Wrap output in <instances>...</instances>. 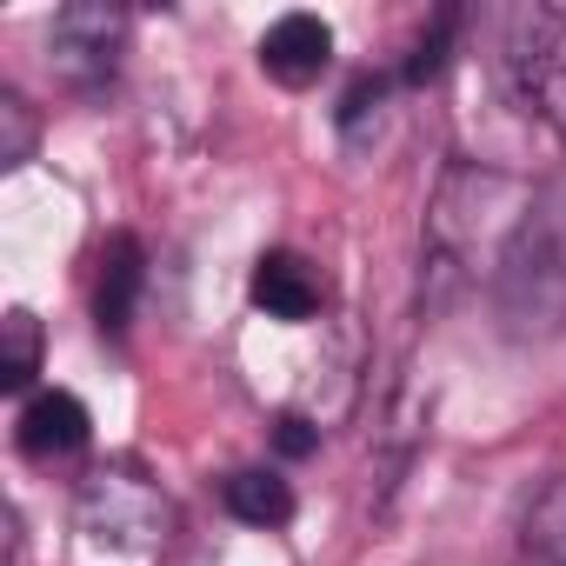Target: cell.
<instances>
[{"label":"cell","instance_id":"obj_12","mask_svg":"<svg viewBox=\"0 0 566 566\" xmlns=\"http://www.w3.org/2000/svg\"><path fill=\"white\" fill-rule=\"evenodd\" d=\"M34 140H41V114L8 87V94H0V167H28Z\"/></svg>","mask_w":566,"mask_h":566},{"label":"cell","instance_id":"obj_11","mask_svg":"<svg viewBox=\"0 0 566 566\" xmlns=\"http://www.w3.org/2000/svg\"><path fill=\"white\" fill-rule=\"evenodd\" d=\"M0 340H8V354H0V387H8V394L34 387V374H41V321L28 307H8Z\"/></svg>","mask_w":566,"mask_h":566},{"label":"cell","instance_id":"obj_10","mask_svg":"<svg viewBox=\"0 0 566 566\" xmlns=\"http://www.w3.org/2000/svg\"><path fill=\"white\" fill-rule=\"evenodd\" d=\"M520 559L533 566H566V480H553L533 513H526V533H520Z\"/></svg>","mask_w":566,"mask_h":566},{"label":"cell","instance_id":"obj_3","mask_svg":"<svg viewBox=\"0 0 566 566\" xmlns=\"http://www.w3.org/2000/svg\"><path fill=\"white\" fill-rule=\"evenodd\" d=\"M500 74L506 94L533 120H546L566 147V8H553V0L513 8L500 21Z\"/></svg>","mask_w":566,"mask_h":566},{"label":"cell","instance_id":"obj_15","mask_svg":"<svg viewBox=\"0 0 566 566\" xmlns=\"http://www.w3.org/2000/svg\"><path fill=\"white\" fill-rule=\"evenodd\" d=\"M520 566H533V559H520Z\"/></svg>","mask_w":566,"mask_h":566},{"label":"cell","instance_id":"obj_7","mask_svg":"<svg viewBox=\"0 0 566 566\" xmlns=\"http://www.w3.org/2000/svg\"><path fill=\"white\" fill-rule=\"evenodd\" d=\"M87 433H94V420H87L81 394H67V387L34 394V400L21 407V427H14V440H21L28 460H67V453L87 447Z\"/></svg>","mask_w":566,"mask_h":566},{"label":"cell","instance_id":"obj_8","mask_svg":"<svg viewBox=\"0 0 566 566\" xmlns=\"http://www.w3.org/2000/svg\"><path fill=\"white\" fill-rule=\"evenodd\" d=\"M140 287H147V253H140L134 233H114L101 247V273H94V327L127 334V321L140 307Z\"/></svg>","mask_w":566,"mask_h":566},{"label":"cell","instance_id":"obj_9","mask_svg":"<svg viewBox=\"0 0 566 566\" xmlns=\"http://www.w3.org/2000/svg\"><path fill=\"white\" fill-rule=\"evenodd\" d=\"M220 500H227L233 520H247V526H260V533H273V526L294 520V486L280 480L273 467H240V473H227V480H220Z\"/></svg>","mask_w":566,"mask_h":566},{"label":"cell","instance_id":"obj_6","mask_svg":"<svg viewBox=\"0 0 566 566\" xmlns=\"http://www.w3.org/2000/svg\"><path fill=\"white\" fill-rule=\"evenodd\" d=\"M327 61H334V28L321 14H280L260 34V67L280 87H314L327 74Z\"/></svg>","mask_w":566,"mask_h":566},{"label":"cell","instance_id":"obj_4","mask_svg":"<svg viewBox=\"0 0 566 566\" xmlns=\"http://www.w3.org/2000/svg\"><path fill=\"white\" fill-rule=\"evenodd\" d=\"M127 8H107V0H74V8L54 14L48 28V67L61 87L74 94H101L114 74H120V54H127Z\"/></svg>","mask_w":566,"mask_h":566},{"label":"cell","instance_id":"obj_13","mask_svg":"<svg viewBox=\"0 0 566 566\" xmlns=\"http://www.w3.org/2000/svg\"><path fill=\"white\" fill-rule=\"evenodd\" d=\"M453 28H460V8H440L433 14V28L413 41V54H407V81L420 87V81H433L440 67H447V48H453Z\"/></svg>","mask_w":566,"mask_h":566},{"label":"cell","instance_id":"obj_5","mask_svg":"<svg viewBox=\"0 0 566 566\" xmlns=\"http://www.w3.org/2000/svg\"><path fill=\"white\" fill-rule=\"evenodd\" d=\"M253 307L266 321H287V327L321 321V307H327V273L307 253H294V247H273V253L253 260Z\"/></svg>","mask_w":566,"mask_h":566},{"label":"cell","instance_id":"obj_1","mask_svg":"<svg viewBox=\"0 0 566 566\" xmlns=\"http://www.w3.org/2000/svg\"><path fill=\"white\" fill-rule=\"evenodd\" d=\"M493 294H500V314L513 334L566 327V174L526 200L520 227L500 247Z\"/></svg>","mask_w":566,"mask_h":566},{"label":"cell","instance_id":"obj_14","mask_svg":"<svg viewBox=\"0 0 566 566\" xmlns=\"http://www.w3.org/2000/svg\"><path fill=\"white\" fill-rule=\"evenodd\" d=\"M273 447H280V453H287V460H301V453H314V447H321V420H307V413H294V407H287V413H280V420H273Z\"/></svg>","mask_w":566,"mask_h":566},{"label":"cell","instance_id":"obj_2","mask_svg":"<svg viewBox=\"0 0 566 566\" xmlns=\"http://www.w3.org/2000/svg\"><path fill=\"white\" fill-rule=\"evenodd\" d=\"M74 526L87 533V546H107V553H160L174 539V500L134 460H107L81 480Z\"/></svg>","mask_w":566,"mask_h":566}]
</instances>
